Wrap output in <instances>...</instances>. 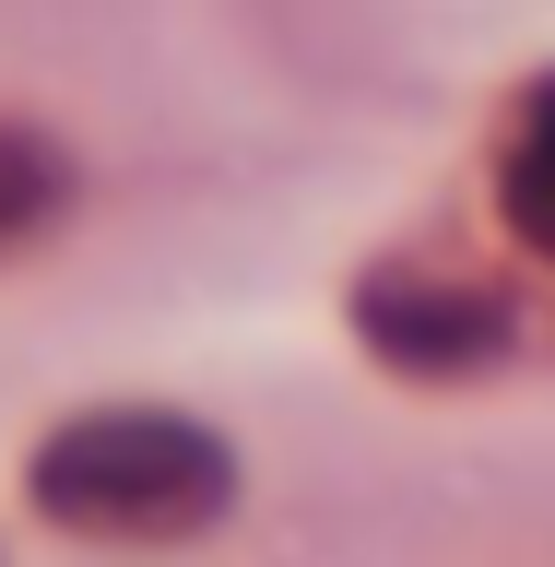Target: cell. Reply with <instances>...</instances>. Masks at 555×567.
<instances>
[{
	"label": "cell",
	"instance_id": "obj_3",
	"mask_svg": "<svg viewBox=\"0 0 555 567\" xmlns=\"http://www.w3.org/2000/svg\"><path fill=\"white\" fill-rule=\"evenodd\" d=\"M508 202H521V225H544V237H555V83L532 95V118H521V154H508Z\"/></svg>",
	"mask_w": 555,
	"mask_h": 567
},
{
	"label": "cell",
	"instance_id": "obj_1",
	"mask_svg": "<svg viewBox=\"0 0 555 567\" xmlns=\"http://www.w3.org/2000/svg\"><path fill=\"white\" fill-rule=\"evenodd\" d=\"M35 496L83 532H177L225 496V450L166 414H95L35 461Z\"/></svg>",
	"mask_w": 555,
	"mask_h": 567
},
{
	"label": "cell",
	"instance_id": "obj_2",
	"mask_svg": "<svg viewBox=\"0 0 555 567\" xmlns=\"http://www.w3.org/2000/svg\"><path fill=\"white\" fill-rule=\"evenodd\" d=\"M60 213V154L35 131H0V248L24 237V225H48Z\"/></svg>",
	"mask_w": 555,
	"mask_h": 567
}]
</instances>
